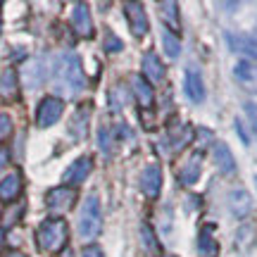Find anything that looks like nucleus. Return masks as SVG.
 I'll return each mask as SVG.
<instances>
[{
    "instance_id": "obj_1",
    "label": "nucleus",
    "mask_w": 257,
    "mask_h": 257,
    "mask_svg": "<svg viewBox=\"0 0 257 257\" xmlns=\"http://www.w3.org/2000/svg\"><path fill=\"white\" fill-rule=\"evenodd\" d=\"M53 79H55L57 91L74 95L83 88V72H81V62L74 53H62L55 60L53 67Z\"/></svg>"
},
{
    "instance_id": "obj_2",
    "label": "nucleus",
    "mask_w": 257,
    "mask_h": 257,
    "mask_svg": "<svg viewBox=\"0 0 257 257\" xmlns=\"http://www.w3.org/2000/svg\"><path fill=\"white\" fill-rule=\"evenodd\" d=\"M38 248L46 252H60L67 245V224L62 219H46L38 226Z\"/></svg>"
},
{
    "instance_id": "obj_3",
    "label": "nucleus",
    "mask_w": 257,
    "mask_h": 257,
    "mask_svg": "<svg viewBox=\"0 0 257 257\" xmlns=\"http://www.w3.org/2000/svg\"><path fill=\"white\" fill-rule=\"evenodd\" d=\"M102 226V217H100V202L95 195H91L86 205L81 207V214H79V236L83 240H93L98 233H100Z\"/></svg>"
},
{
    "instance_id": "obj_4",
    "label": "nucleus",
    "mask_w": 257,
    "mask_h": 257,
    "mask_svg": "<svg viewBox=\"0 0 257 257\" xmlns=\"http://www.w3.org/2000/svg\"><path fill=\"white\" fill-rule=\"evenodd\" d=\"M62 110H64V105L60 98H46V100L41 102V107H38V114H36V121H38V126L41 128H48V126H53L60 117H62Z\"/></svg>"
},
{
    "instance_id": "obj_5",
    "label": "nucleus",
    "mask_w": 257,
    "mask_h": 257,
    "mask_svg": "<svg viewBox=\"0 0 257 257\" xmlns=\"http://www.w3.org/2000/svg\"><path fill=\"white\" fill-rule=\"evenodd\" d=\"M226 43L233 53L245 55L250 62H257V38L248 34H226Z\"/></svg>"
},
{
    "instance_id": "obj_6",
    "label": "nucleus",
    "mask_w": 257,
    "mask_h": 257,
    "mask_svg": "<svg viewBox=\"0 0 257 257\" xmlns=\"http://www.w3.org/2000/svg\"><path fill=\"white\" fill-rule=\"evenodd\" d=\"M48 76V69H46V62L43 60H29L27 64H24V69H22V81H24V86L27 88H41L43 86V81H46Z\"/></svg>"
},
{
    "instance_id": "obj_7",
    "label": "nucleus",
    "mask_w": 257,
    "mask_h": 257,
    "mask_svg": "<svg viewBox=\"0 0 257 257\" xmlns=\"http://www.w3.org/2000/svg\"><path fill=\"white\" fill-rule=\"evenodd\" d=\"M74 200H76V191L69 188V186L53 188V191L48 193V198H46L48 207H50L53 212H67L74 205Z\"/></svg>"
},
{
    "instance_id": "obj_8",
    "label": "nucleus",
    "mask_w": 257,
    "mask_h": 257,
    "mask_svg": "<svg viewBox=\"0 0 257 257\" xmlns=\"http://www.w3.org/2000/svg\"><path fill=\"white\" fill-rule=\"evenodd\" d=\"M124 12H126L131 34L138 38L146 36L148 34V15H146V10H143V5H141V3H128L126 8H124Z\"/></svg>"
},
{
    "instance_id": "obj_9",
    "label": "nucleus",
    "mask_w": 257,
    "mask_h": 257,
    "mask_svg": "<svg viewBox=\"0 0 257 257\" xmlns=\"http://www.w3.org/2000/svg\"><path fill=\"white\" fill-rule=\"evenodd\" d=\"M141 191L146 193L148 198H157L162 191V169L157 165H148L141 174Z\"/></svg>"
},
{
    "instance_id": "obj_10",
    "label": "nucleus",
    "mask_w": 257,
    "mask_h": 257,
    "mask_svg": "<svg viewBox=\"0 0 257 257\" xmlns=\"http://www.w3.org/2000/svg\"><path fill=\"white\" fill-rule=\"evenodd\" d=\"M233 76H236V81L243 83L248 91H257V62H250V60L236 62Z\"/></svg>"
},
{
    "instance_id": "obj_11",
    "label": "nucleus",
    "mask_w": 257,
    "mask_h": 257,
    "mask_svg": "<svg viewBox=\"0 0 257 257\" xmlns=\"http://www.w3.org/2000/svg\"><path fill=\"white\" fill-rule=\"evenodd\" d=\"M91 167H93V160L91 157H79L67 172H64V184L69 186H79L86 181V176L91 174Z\"/></svg>"
},
{
    "instance_id": "obj_12",
    "label": "nucleus",
    "mask_w": 257,
    "mask_h": 257,
    "mask_svg": "<svg viewBox=\"0 0 257 257\" xmlns=\"http://www.w3.org/2000/svg\"><path fill=\"white\" fill-rule=\"evenodd\" d=\"M72 22H74V31L79 36H91L93 34V22H91V12H88V5L83 3H76L72 12Z\"/></svg>"
},
{
    "instance_id": "obj_13",
    "label": "nucleus",
    "mask_w": 257,
    "mask_h": 257,
    "mask_svg": "<svg viewBox=\"0 0 257 257\" xmlns=\"http://www.w3.org/2000/svg\"><path fill=\"white\" fill-rule=\"evenodd\" d=\"M184 86H186V95H188L193 102L205 100V83H202V76L198 69H188V72H186Z\"/></svg>"
},
{
    "instance_id": "obj_14",
    "label": "nucleus",
    "mask_w": 257,
    "mask_h": 257,
    "mask_svg": "<svg viewBox=\"0 0 257 257\" xmlns=\"http://www.w3.org/2000/svg\"><path fill=\"white\" fill-rule=\"evenodd\" d=\"M212 157H214V165L219 167L224 174H233V172H236V160H233V155H231V150L226 143H214Z\"/></svg>"
},
{
    "instance_id": "obj_15",
    "label": "nucleus",
    "mask_w": 257,
    "mask_h": 257,
    "mask_svg": "<svg viewBox=\"0 0 257 257\" xmlns=\"http://www.w3.org/2000/svg\"><path fill=\"white\" fill-rule=\"evenodd\" d=\"M19 193H22V174L15 169L12 174H8L3 181H0V200L12 202Z\"/></svg>"
},
{
    "instance_id": "obj_16",
    "label": "nucleus",
    "mask_w": 257,
    "mask_h": 257,
    "mask_svg": "<svg viewBox=\"0 0 257 257\" xmlns=\"http://www.w3.org/2000/svg\"><path fill=\"white\" fill-rule=\"evenodd\" d=\"M88 124H91V105H81L79 110L74 112L72 121H69V134L76 138H83Z\"/></svg>"
},
{
    "instance_id": "obj_17",
    "label": "nucleus",
    "mask_w": 257,
    "mask_h": 257,
    "mask_svg": "<svg viewBox=\"0 0 257 257\" xmlns=\"http://www.w3.org/2000/svg\"><path fill=\"white\" fill-rule=\"evenodd\" d=\"M19 93V86H17V72L8 67V69H3L0 72V95L5 98V100H15Z\"/></svg>"
},
{
    "instance_id": "obj_18",
    "label": "nucleus",
    "mask_w": 257,
    "mask_h": 257,
    "mask_svg": "<svg viewBox=\"0 0 257 257\" xmlns=\"http://www.w3.org/2000/svg\"><path fill=\"white\" fill-rule=\"evenodd\" d=\"M143 72H146L148 81H162L165 79V64L155 53H146L143 55Z\"/></svg>"
},
{
    "instance_id": "obj_19",
    "label": "nucleus",
    "mask_w": 257,
    "mask_h": 257,
    "mask_svg": "<svg viewBox=\"0 0 257 257\" xmlns=\"http://www.w3.org/2000/svg\"><path fill=\"white\" fill-rule=\"evenodd\" d=\"M252 207V200H250L248 191H231L229 193V210L236 214V217H245Z\"/></svg>"
},
{
    "instance_id": "obj_20",
    "label": "nucleus",
    "mask_w": 257,
    "mask_h": 257,
    "mask_svg": "<svg viewBox=\"0 0 257 257\" xmlns=\"http://www.w3.org/2000/svg\"><path fill=\"white\" fill-rule=\"evenodd\" d=\"M212 226H205L200 231V240H198V252L200 257H217L219 255V245H217V240L212 236Z\"/></svg>"
},
{
    "instance_id": "obj_21",
    "label": "nucleus",
    "mask_w": 257,
    "mask_h": 257,
    "mask_svg": "<svg viewBox=\"0 0 257 257\" xmlns=\"http://www.w3.org/2000/svg\"><path fill=\"white\" fill-rule=\"evenodd\" d=\"M131 86H134V93H136L138 102H141L143 107H150V105H153V88H150L148 79H143V76H131Z\"/></svg>"
},
{
    "instance_id": "obj_22",
    "label": "nucleus",
    "mask_w": 257,
    "mask_h": 257,
    "mask_svg": "<svg viewBox=\"0 0 257 257\" xmlns=\"http://www.w3.org/2000/svg\"><path fill=\"white\" fill-rule=\"evenodd\" d=\"M200 179V155H193L188 162H186V167L179 172V181L184 186H193L195 181Z\"/></svg>"
},
{
    "instance_id": "obj_23",
    "label": "nucleus",
    "mask_w": 257,
    "mask_h": 257,
    "mask_svg": "<svg viewBox=\"0 0 257 257\" xmlns=\"http://www.w3.org/2000/svg\"><path fill=\"white\" fill-rule=\"evenodd\" d=\"M160 10H162V19L167 22V27H169V31L174 34V31H179L181 29V19H179V5L176 3H160Z\"/></svg>"
},
{
    "instance_id": "obj_24",
    "label": "nucleus",
    "mask_w": 257,
    "mask_h": 257,
    "mask_svg": "<svg viewBox=\"0 0 257 257\" xmlns=\"http://www.w3.org/2000/svg\"><path fill=\"white\" fill-rule=\"evenodd\" d=\"M162 43H165V50H167V55L172 57V60H176L179 57V53H181V41L167 29L165 34H162Z\"/></svg>"
},
{
    "instance_id": "obj_25",
    "label": "nucleus",
    "mask_w": 257,
    "mask_h": 257,
    "mask_svg": "<svg viewBox=\"0 0 257 257\" xmlns=\"http://www.w3.org/2000/svg\"><path fill=\"white\" fill-rule=\"evenodd\" d=\"M10 134H12V119L8 114H0V141H5Z\"/></svg>"
},
{
    "instance_id": "obj_26",
    "label": "nucleus",
    "mask_w": 257,
    "mask_h": 257,
    "mask_svg": "<svg viewBox=\"0 0 257 257\" xmlns=\"http://www.w3.org/2000/svg\"><path fill=\"white\" fill-rule=\"evenodd\" d=\"M105 48H107V53H119L121 50V41L114 34H110L107 36V41H105Z\"/></svg>"
},
{
    "instance_id": "obj_27",
    "label": "nucleus",
    "mask_w": 257,
    "mask_h": 257,
    "mask_svg": "<svg viewBox=\"0 0 257 257\" xmlns=\"http://www.w3.org/2000/svg\"><path fill=\"white\" fill-rule=\"evenodd\" d=\"M141 236H143V243H146V248L148 250H153L155 248V236H153V231H150V226H143V229H141Z\"/></svg>"
},
{
    "instance_id": "obj_28",
    "label": "nucleus",
    "mask_w": 257,
    "mask_h": 257,
    "mask_svg": "<svg viewBox=\"0 0 257 257\" xmlns=\"http://www.w3.org/2000/svg\"><path fill=\"white\" fill-rule=\"evenodd\" d=\"M245 114H248L250 124H252V126H255V131H257V105H255V102H245Z\"/></svg>"
},
{
    "instance_id": "obj_29",
    "label": "nucleus",
    "mask_w": 257,
    "mask_h": 257,
    "mask_svg": "<svg viewBox=\"0 0 257 257\" xmlns=\"http://www.w3.org/2000/svg\"><path fill=\"white\" fill-rule=\"evenodd\" d=\"M83 257H105V255H102V250L98 245H86L83 248Z\"/></svg>"
},
{
    "instance_id": "obj_30",
    "label": "nucleus",
    "mask_w": 257,
    "mask_h": 257,
    "mask_svg": "<svg viewBox=\"0 0 257 257\" xmlns=\"http://www.w3.org/2000/svg\"><path fill=\"white\" fill-rule=\"evenodd\" d=\"M10 162V153H8V148H0V169L8 165Z\"/></svg>"
},
{
    "instance_id": "obj_31",
    "label": "nucleus",
    "mask_w": 257,
    "mask_h": 257,
    "mask_svg": "<svg viewBox=\"0 0 257 257\" xmlns=\"http://www.w3.org/2000/svg\"><path fill=\"white\" fill-rule=\"evenodd\" d=\"M3 243H5V231L0 229V245H3Z\"/></svg>"
},
{
    "instance_id": "obj_32",
    "label": "nucleus",
    "mask_w": 257,
    "mask_h": 257,
    "mask_svg": "<svg viewBox=\"0 0 257 257\" xmlns=\"http://www.w3.org/2000/svg\"><path fill=\"white\" fill-rule=\"evenodd\" d=\"M8 257H27V255H22V252H10Z\"/></svg>"
},
{
    "instance_id": "obj_33",
    "label": "nucleus",
    "mask_w": 257,
    "mask_h": 257,
    "mask_svg": "<svg viewBox=\"0 0 257 257\" xmlns=\"http://www.w3.org/2000/svg\"><path fill=\"white\" fill-rule=\"evenodd\" d=\"M0 31H3V17H0Z\"/></svg>"
},
{
    "instance_id": "obj_34",
    "label": "nucleus",
    "mask_w": 257,
    "mask_h": 257,
    "mask_svg": "<svg viewBox=\"0 0 257 257\" xmlns=\"http://www.w3.org/2000/svg\"><path fill=\"white\" fill-rule=\"evenodd\" d=\"M255 184H257V179H255Z\"/></svg>"
},
{
    "instance_id": "obj_35",
    "label": "nucleus",
    "mask_w": 257,
    "mask_h": 257,
    "mask_svg": "<svg viewBox=\"0 0 257 257\" xmlns=\"http://www.w3.org/2000/svg\"><path fill=\"white\" fill-rule=\"evenodd\" d=\"M167 257H169V255H167Z\"/></svg>"
},
{
    "instance_id": "obj_36",
    "label": "nucleus",
    "mask_w": 257,
    "mask_h": 257,
    "mask_svg": "<svg viewBox=\"0 0 257 257\" xmlns=\"http://www.w3.org/2000/svg\"><path fill=\"white\" fill-rule=\"evenodd\" d=\"M255 38H257V36H255Z\"/></svg>"
}]
</instances>
